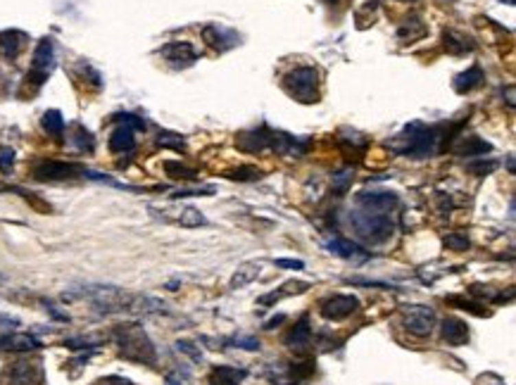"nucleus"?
<instances>
[{
	"label": "nucleus",
	"mask_w": 516,
	"mask_h": 385,
	"mask_svg": "<svg viewBox=\"0 0 516 385\" xmlns=\"http://www.w3.org/2000/svg\"><path fill=\"white\" fill-rule=\"evenodd\" d=\"M447 138L445 126H426L421 122H412L397 133V138L388 140L390 150H395L402 157L426 160L433 157L442 148V140Z\"/></svg>",
	"instance_id": "1"
},
{
	"label": "nucleus",
	"mask_w": 516,
	"mask_h": 385,
	"mask_svg": "<svg viewBox=\"0 0 516 385\" xmlns=\"http://www.w3.org/2000/svg\"><path fill=\"white\" fill-rule=\"evenodd\" d=\"M350 223H352L359 241L369 243V245H379V243H385L393 236V221H390L388 212L357 207V210L350 212Z\"/></svg>",
	"instance_id": "2"
},
{
	"label": "nucleus",
	"mask_w": 516,
	"mask_h": 385,
	"mask_svg": "<svg viewBox=\"0 0 516 385\" xmlns=\"http://www.w3.org/2000/svg\"><path fill=\"white\" fill-rule=\"evenodd\" d=\"M115 342L120 347V352L131 362L138 364H155L157 352L155 345L148 338V333L143 331V326L138 324H122L115 329Z\"/></svg>",
	"instance_id": "3"
},
{
	"label": "nucleus",
	"mask_w": 516,
	"mask_h": 385,
	"mask_svg": "<svg viewBox=\"0 0 516 385\" xmlns=\"http://www.w3.org/2000/svg\"><path fill=\"white\" fill-rule=\"evenodd\" d=\"M317 86H319L317 67H298V69L288 72L286 79H283L286 93L300 102H317L319 100Z\"/></svg>",
	"instance_id": "4"
},
{
	"label": "nucleus",
	"mask_w": 516,
	"mask_h": 385,
	"mask_svg": "<svg viewBox=\"0 0 516 385\" xmlns=\"http://www.w3.org/2000/svg\"><path fill=\"white\" fill-rule=\"evenodd\" d=\"M3 385H43V366L41 362L19 359L12 362L3 373Z\"/></svg>",
	"instance_id": "5"
},
{
	"label": "nucleus",
	"mask_w": 516,
	"mask_h": 385,
	"mask_svg": "<svg viewBox=\"0 0 516 385\" xmlns=\"http://www.w3.org/2000/svg\"><path fill=\"white\" fill-rule=\"evenodd\" d=\"M405 329L416 338H426L433 333L436 326V311L426 305H412L405 309V319H402Z\"/></svg>",
	"instance_id": "6"
},
{
	"label": "nucleus",
	"mask_w": 516,
	"mask_h": 385,
	"mask_svg": "<svg viewBox=\"0 0 516 385\" xmlns=\"http://www.w3.org/2000/svg\"><path fill=\"white\" fill-rule=\"evenodd\" d=\"M53 65H55V45L50 38H43L34 53V62H31V72L27 79L34 81V86H43Z\"/></svg>",
	"instance_id": "7"
},
{
	"label": "nucleus",
	"mask_w": 516,
	"mask_h": 385,
	"mask_svg": "<svg viewBox=\"0 0 516 385\" xmlns=\"http://www.w3.org/2000/svg\"><path fill=\"white\" fill-rule=\"evenodd\" d=\"M34 176L38 181H67L76 179V176H86V169L74 162H55V160H45L34 169Z\"/></svg>",
	"instance_id": "8"
},
{
	"label": "nucleus",
	"mask_w": 516,
	"mask_h": 385,
	"mask_svg": "<svg viewBox=\"0 0 516 385\" xmlns=\"http://www.w3.org/2000/svg\"><path fill=\"white\" fill-rule=\"evenodd\" d=\"M359 309V300L355 295H333L322 302V316L326 321H343Z\"/></svg>",
	"instance_id": "9"
},
{
	"label": "nucleus",
	"mask_w": 516,
	"mask_h": 385,
	"mask_svg": "<svg viewBox=\"0 0 516 385\" xmlns=\"http://www.w3.org/2000/svg\"><path fill=\"white\" fill-rule=\"evenodd\" d=\"M271 136H273V131L267 126L243 131L236 138V148L243 150V153H267V150H271Z\"/></svg>",
	"instance_id": "10"
},
{
	"label": "nucleus",
	"mask_w": 516,
	"mask_h": 385,
	"mask_svg": "<svg viewBox=\"0 0 516 385\" xmlns=\"http://www.w3.org/2000/svg\"><path fill=\"white\" fill-rule=\"evenodd\" d=\"M162 57L172 67H177V69H186V67L195 65L198 53H195L193 45L186 43V41H174V43H167L162 48Z\"/></svg>",
	"instance_id": "11"
},
{
	"label": "nucleus",
	"mask_w": 516,
	"mask_h": 385,
	"mask_svg": "<svg viewBox=\"0 0 516 385\" xmlns=\"http://www.w3.org/2000/svg\"><path fill=\"white\" fill-rule=\"evenodd\" d=\"M203 41L210 45V48L224 53V50H231L234 45L240 43V36L236 34V31H231V29L216 27V24H207V27L203 29Z\"/></svg>",
	"instance_id": "12"
},
{
	"label": "nucleus",
	"mask_w": 516,
	"mask_h": 385,
	"mask_svg": "<svg viewBox=\"0 0 516 385\" xmlns=\"http://www.w3.org/2000/svg\"><path fill=\"white\" fill-rule=\"evenodd\" d=\"M397 205V195L390 190H364L357 192V207L376 212H390Z\"/></svg>",
	"instance_id": "13"
},
{
	"label": "nucleus",
	"mask_w": 516,
	"mask_h": 385,
	"mask_svg": "<svg viewBox=\"0 0 516 385\" xmlns=\"http://www.w3.org/2000/svg\"><path fill=\"white\" fill-rule=\"evenodd\" d=\"M442 338H445L447 345H467L469 342V326L464 324L462 319H457V316H447V319H442Z\"/></svg>",
	"instance_id": "14"
},
{
	"label": "nucleus",
	"mask_w": 516,
	"mask_h": 385,
	"mask_svg": "<svg viewBox=\"0 0 516 385\" xmlns=\"http://www.w3.org/2000/svg\"><path fill=\"white\" fill-rule=\"evenodd\" d=\"M326 248H328V252L338 254V257H343V259H355V262H364V259H369V252H366V250H362L350 241H345V238H333V241L326 243Z\"/></svg>",
	"instance_id": "15"
},
{
	"label": "nucleus",
	"mask_w": 516,
	"mask_h": 385,
	"mask_svg": "<svg viewBox=\"0 0 516 385\" xmlns=\"http://www.w3.org/2000/svg\"><path fill=\"white\" fill-rule=\"evenodd\" d=\"M24 43H27V34H22V31H17V29H10L0 34V50H3V55L8 57V60H17Z\"/></svg>",
	"instance_id": "16"
},
{
	"label": "nucleus",
	"mask_w": 516,
	"mask_h": 385,
	"mask_svg": "<svg viewBox=\"0 0 516 385\" xmlns=\"http://www.w3.org/2000/svg\"><path fill=\"white\" fill-rule=\"evenodd\" d=\"M490 150H493V145L488 140H483L481 136H464L462 143L455 145V153L459 157H483Z\"/></svg>",
	"instance_id": "17"
},
{
	"label": "nucleus",
	"mask_w": 516,
	"mask_h": 385,
	"mask_svg": "<svg viewBox=\"0 0 516 385\" xmlns=\"http://www.w3.org/2000/svg\"><path fill=\"white\" fill-rule=\"evenodd\" d=\"M483 83V69L478 65L469 67L467 72H462V74L455 76V81H452V88L459 93V96H467V93H471L476 86H481Z\"/></svg>",
	"instance_id": "18"
},
{
	"label": "nucleus",
	"mask_w": 516,
	"mask_h": 385,
	"mask_svg": "<svg viewBox=\"0 0 516 385\" xmlns=\"http://www.w3.org/2000/svg\"><path fill=\"white\" fill-rule=\"evenodd\" d=\"M41 342L36 340L29 333H12V336H3L0 338V350H10V352H29L36 350Z\"/></svg>",
	"instance_id": "19"
},
{
	"label": "nucleus",
	"mask_w": 516,
	"mask_h": 385,
	"mask_svg": "<svg viewBox=\"0 0 516 385\" xmlns=\"http://www.w3.org/2000/svg\"><path fill=\"white\" fill-rule=\"evenodd\" d=\"M309 340H312V326H309V316L304 314L302 319L286 333L283 342H286L288 347H304V345H309Z\"/></svg>",
	"instance_id": "20"
},
{
	"label": "nucleus",
	"mask_w": 516,
	"mask_h": 385,
	"mask_svg": "<svg viewBox=\"0 0 516 385\" xmlns=\"http://www.w3.org/2000/svg\"><path fill=\"white\" fill-rule=\"evenodd\" d=\"M260 262H245V264H240L238 269H236V274L231 276V283H229V288L231 290H238V288H245V285H250L252 280L260 276Z\"/></svg>",
	"instance_id": "21"
},
{
	"label": "nucleus",
	"mask_w": 516,
	"mask_h": 385,
	"mask_svg": "<svg viewBox=\"0 0 516 385\" xmlns=\"http://www.w3.org/2000/svg\"><path fill=\"white\" fill-rule=\"evenodd\" d=\"M442 48L450 55H464L473 50V41L457 34V31H445V34H442Z\"/></svg>",
	"instance_id": "22"
},
{
	"label": "nucleus",
	"mask_w": 516,
	"mask_h": 385,
	"mask_svg": "<svg viewBox=\"0 0 516 385\" xmlns=\"http://www.w3.org/2000/svg\"><path fill=\"white\" fill-rule=\"evenodd\" d=\"M247 376L245 371L231 366H214L210 373V385H240V381Z\"/></svg>",
	"instance_id": "23"
},
{
	"label": "nucleus",
	"mask_w": 516,
	"mask_h": 385,
	"mask_svg": "<svg viewBox=\"0 0 516 385\" xmlns=\"http://www.w3.org/2000/svg\"><path fill=\"white\" fill-rule=\"evenodd\" d=\"M136 148V138H133V131L126 126H120L112 131L110 136V150L112 153H131Z\"/></svg>",
	"instance_id": "24"
},
{
	"label": "nucleus",
	"mask_w": 516,
	"mask_h": 385,
	"mask_svg": "<svg viewBox=\"0 0 516 385\" xmlns=\"http://www.w3.org/2000/svg\"><path fill=\"white\" fill-rule=\"evenodd\" d=\"M309 285L307 283H286L283 285L281 290H273V293H269V295H262L260 300H257V305H262V307H267V305H273V302H278V300H283V298H288V295H298V293H304Z\"/></svg>",
	"instance_id": "25"
},
{
	"label": "nucleus",
	"mask_w": 516,
	"mask_h": 385,
	"mask_svg": "<svg viewBox=\"0 0 516 385\" xmlns=\"http://www.w3.org/2000/svg\"><path fill=\"white\" fill-rule=\"evenodd\" d=\"M43 129L50 133V136H62V131H65V119H62V112L60 110H48L43 114Z\"/></svg>",
	"instance_id": "26"
},
{
	"label": "nucleus",
	"mask_w": 516,
	"mask_h": 385,
	"mask_svg": "<svg viewBox=\"0 0 516 385\" xmlns=\"http://www.w3.org/2000/svg\"><path fill=\"white\" fill-rule=\"evenodd\" d=\"M352 179H355V171L352 169H340L333 174V181H331V190L335 195H345V192L350 190V186H352Z\"/></svg>",
	"instance_id": "27"
},
{
	"label": "nucleus",
	"mask_w": 516,
	"mask_h": 385,
	"mask_svg": "<svg viewBox=\"0 0 516 385\" xmlns=\"http://www.w3.org/2000/svg\"><path fill=\"white\" fill-rule=\"evenodd\" d=\"M207 221L205 219V214L200 210H195V207H183L181 214H179V223L186 228H195V226H203V223Z\"/></svg>",
	"instance_id": "28"
},
{
	"label": "nucleus",
	"mask_w": 516,
	"mask_h": 385,
	"mask_svg": "<svg viewBox=\"0 0 516 385\" xmlns=\"http://www.w3.org/2000/svg\"><path fill=\"white\" fill-rule=\"evenodd\" d=\"M164 169H167V174L172 176V179H183V181L198 179V171L181 164V162H164Z\"/></svg>",
	"instance_id": "29"
},
{
	"label": "nucleus",
	"mask_w": 516,
	"mask_h": 385,
	"mask_svg": "<svg viewBox=\"0 0 516 385\" xmlns=\"http://www.w3.org/2000/svg\"><path fill=\"white\" fill-rule=\"evenodd\" d=\"M226 176L234 181H257L262 179V169H257V166H238V169L229 171Z\"/></svg>",
	"instance_id": "30"
},
{
	"label": "nucleus",
	"mask_w": 516,
	"mask_h": 385,
	"mask_svg": "<svg viewBox=\"0 0 516 385\" xmlns=\"http://www.w3.org/2000/svg\"><path fill=\"white\" fill-rule=\"evenodd\" d=\"M447 302H450V305H457L459 309L471 311V314H476V316H490V311H488V309H478V305H476V302H467V300H464V298H459V295H450V298H447Z\"/></svg>",
	"instance_id": "31"
},
{
	"label": "nucleus",
	"mask_w": 516,
	"mask_h": 385,
	"mask_svg": "<svg viewBox=\"0 0 516 385\" xmlns=\"http://www.w3.org/2000/svg\"><path fill=\"white\" fill-rule=\"evenodd\" d=\"M467 169L471 171V174H476V176H488V174H493V171L497 169V162H495V160H488V162H486V160H478V162L469 164Z\"/></svg>",
	"instance_id": "32"
},
{
	"label": "nucleus",
	"mask_w": 516,
	"mask_h": 385,
	"mask_svg": "<svg viewBox=\"0 0 516 385\" xmlns=\"http://www.w3.org/2000/svg\"><path fill=\"white\" fill-rule=\"evenodd\" d=\"M469 238L464 236V233H450V236L445 238V248L455 250V252H464V250H469Z\"/></svg>",
	"instance_id": "33"
},
{
	"label": "nucleus",
	"mask_w": 516,
	"mask_h": 385,
	"mask_svg": "<svg viewBox=\"0 0 516 385\" xmlns=\"http://www.w3.org/2000/svg\"><path fill=\"white\" fill-rule=\"evenodd\" d=\"M117 122L122 124V126H126V129H138V131H143L146 129V122H143L141 117H136V114H128V112H122V114H117Z\"/></svg>",
	"instance_id": "34"
},
{
	"label": "nucleus",
	"mask_w": 516,
	"mask_h": 385,
	"mask_svg": "<svg viewBox=\"0 0 516 385\" xmlns=\"http://www.w3.org/2000/svg\"><path fill=\"white\" fill-rule=\"evenodd\" d=\"M157 143L162 145V148H174V150H183L186 143L181 136H177V133H159Z\"/></svg>",
	"instance_id": "35"
},
{
	"label": "nucleus",
	"mask_w": 516,
	"mask_h": 385,
	"mask_svg": "<svg viewBox=\"0 0 516 385\" xmlns=\"http://www.w3.org/2000/svg\"><path fill=\"white\" fill-rule=\"evenodd\" d=\"M74 143H76V148L79 150H86V153H91L93 150V136L86 129H76V136H74Z\"/></svg>",
	"instance_id": "36"
},
{
	"label": "nucleus",
	"mask_w": 516,
	"mask_h": 385,
	"mask_svg": "<svg viewBox=\"0 0 516 385\" xmlns=\"http://www.w3.org/2000/svg\"><path fill=\"white\" fill-rule=\"evenodd\" d=\"M177 350L183 352V355H188L190 359H193V362H203V352H200L198 347H193V342L179 340V342H177Z\"/></svg>",
	"instance_id": "37"
},
{
	"label": "nucleus",
	"mask_w": 516,
	"mask_h": 385,
	"mask_svg": "<svg viewBox=\"0 0 516 385\" xmlns=\"http://www.w3.org/2000/svg\"><path fill=\"white\" fill-rule=\"evenodd\" d=\"M234 342H236V347L247 350V352L260 350V340H257V338H252V336H238V338H234Z\"/></svg>",
	"instance_id": "38"
},
{
	"label": "nucleus",
	"mask_w": 516,
	"mask_h": 385,
	"mask_svg": "<svg viewBox=\"0 0 516 385\" xmlns=\"http://www.w3.org/2000/svg\"><path fill=\"white\" fill-rule=\"evenodd\" d=\"M14 164V150L12 148H3L0 150V169L3 171H10Z\"/></svg>",
	"instance_id": "39"
},
{
	"label": "nucleus",
	"mask_w": 516,
	"mask_h": 385,
	"mask_svg": "<svg viewBox=\"0 0 516 385\" xmlns=\"http://www.w3.org/2000/svg\"><path fill=\"white\" fill-rule=\"evenodd\" d=\"M276 267L278 269H291V272H302L304 262H302V259H276Z\"/></svg>",
	"instance_id": "40"
},
{
	"label": "nucleus",
	"mask_w": 516,
	"mask_h": 385,
	"mask_svg": "<svg viewBox=\"0 0 516 385\" xmlns=\"http://www.w3.org/2000/svg\"><path fill=\"white\" fill-rule=\"evenodd\" d=\"M98 385H133V383L128 381V378H122V376H107V378H102Z\"/></svg>",
	"instance_id": "41"
},
{
	"label": "nucleus",
	"mask_w": 516,
	"mask_h": 385,
	"mask_svg": "<svg viewBox=\"0 0 516 385\" xmlns=\"http://www.w3.org/2000/svg\"><path fill=\"white\" fill-rule=\"evenodd\" d=\"M507 105L514 107V86H507Z\"/></svg>",
	"instance_id": "42"
},
{
	"label": "nucleus",
	"mask_w": 516,
	"mask_h": 385,
	"mask_svg": "<svg viewBox=\"0 0 516 385\" xmlns=\"http://www.w3.org/2000/svg\"><path fill=\"white\" fill-rule=\"evenodd\" d=\"M283 319H286V316H283V314H281V316H276V319H271V321H269V324H267V326H265V329H273V326H276V324H281V321H283Z\"/></svg>",
	"instance_id": "43"
},
{
	"label": "nucleus",
	"mask_w": 516,
	"mask_h": 385,
	"mask_svg": "<svg viewBox=\"0 0 516 385\" xmlns=\"http://www.w3.org/2000/svg\"><path fill=\"white\" fill-rule=\"evenodd\" d=\"M507 169L514 174V155H509V157H507Z\"/></svg>",
	"instance_id": "44"
},
{
	"label": "nucleus",
	"mask_w": 516,
	"mask_h": 385,
	"mask_svg": "<svg viewBox=\"0 0 516 385\" xmlns=\"http://www.w3.org/2000/svg\"><path fill=\"white\" fill-rule=\"evenodd\" d=\"M167 385H183L181 381H177V378H174V376H169L167 378Z\"/></svg>",
	"instance_id": "45"
},
{
	"label": "nucleus",
	"mask_w": 516,
	"mask_h": 385,
	"mask_svg": "<svg viewBox=\"0 0 516 385\" xmlns=\"http://www.w3.org/2000/svg\"><path fill=\"white\" fill-rule=\"evenodd\" d=\"M405 3H414V0H405Z\"/></svg>",
	"instance_id": "46"
}]
</instances>
